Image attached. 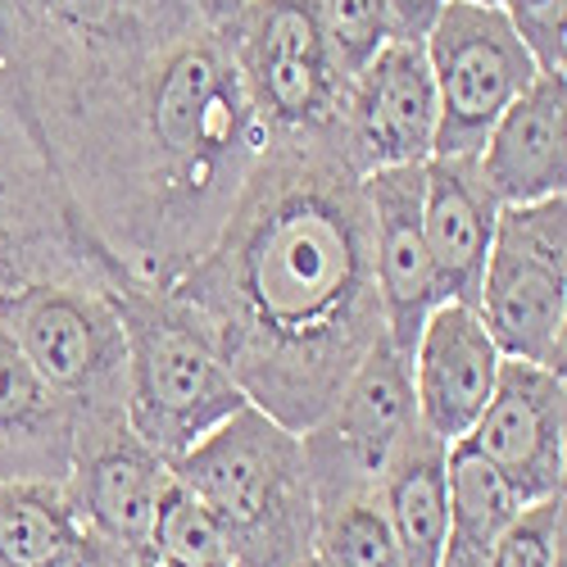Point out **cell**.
Here are the masks:
<instances>
[{
	"mask_svg": "<svg viewBox=\"0 0 567 567\" xmlns=\"http://www.w3.org/2000/svg\"><path fill=\"white\" fill-rule=\"evenodd\" d=\"M168 291L255 409L305 432L386 337L363 173L341 127L268 136L218 236Z\"/></svg>",
	"mask_w": 567,
	"mask_h": 567,
	"instance_id": "1",
	"label": "cell"
},
{
	"mask_svg": "<svg viewBox=\"0 0 567 567\" xmlns=\"http://www.w3.org/2000/svg\"><path fill=\"white\" fill-rule=\"evenodd\" d=\"M173 477L192 491L227 540L231 567H300L313 558L318 495L300 432L246 404L173 458Z\"/></svg>",
	"mask_w": 567,
	"mask_h": 567,
	"instance_id": "2",
	"label": "cell"
},
{
	"mask_svg": "<svg viewBox=\"0 0 567 567\" xmlns=\"http://www.w3.org/2000/svg\"><path fill=\"white\" fill-rule=\"evenodd\" d=\"M114 300L127 341V427L173 463L250 400L168 287L123 281Z\"/></svg>",
	"mask_w": 567,
	"mask_h": 567,
	"instance_id": "3",
	"label": "cell"
},
{
	"mask_svg": "<svg viewBox=\"0 0 567 567\" xmlns=\"http://www.w3.org/2000/svg\"><path fill=\"white\" fill-rule=\"evenodd\" d=\"M114 281L45 277L0 300V322L78 413V445L127 427V341Z\"/></svg>",
	"mask_w": 567,
	"mask_h": 567,
	"instance_id": "4",
	"label": "cell"
},
{
	"mask_svg": "<svg viewBox=\"0 0 567 567\" xmlns=\"http://www.w3.org/2000/svg\"><path fill=\"white\" fill-rule=\"evenodd\" d=\"M477 318L504 359L567 363V196L504 205L482 272Z\"/></svg>",
	"mask_w": 567,
	"mask_h": 567,
	"instance_id": "5",
	"label": "cell"
},
{
	"mask_svg": "<svg viewBox=\"0 0 567 567\" xmlns=\"http://www.w3.org/2000/svg\"><path fill=\"white\" fill-rule=\"evenodd\" d=\"M422 51L436 82L432 155H477L495 118L540 73L504 6H482V0H445L441 19L422 37Z\"/></svg>",
	"mask_w": 567,
	"mask_h": 567,
	"instance_id": "6",
	"label": "cell"
},
{
	"mask_svg": "<svg viewBox=\"0 0 567 567\" xmlns=\"http://www.w3.org/2000/svg\"><path fill=\"white\" fill-rule=\"evenodd\" d=\"M413 427H417V409H413L409 359L382 337L350 372V382L337 391V400L322 409V417L300 432L318 504L377 491V482L386 477L395 450Z\"/></svg>",
	"mask_w": 567,
	"mask_h": 567,
	"instance_id": "7",
	"label": "cell"
},
{
	"mask_svg": "<svg viewBox=\"0 0 567 567\" xmlns=\"http://www.w3.org/2000/svg\"><path fill=\"white\" fill-rule=\"evenodd\" d=\"M236 51L268 136L341 127L346 78L327 55L313 0H246Z\"/></svg>",
	"mask_w": 567,
	"mask_h": 567,
	"instance_id": "8",
	"label": "cell"
},
{
	"mask_svg": "<svg viewBox=\"0 0 567 567\" xmlns=\"http://www.w3.org/2000/svg\"><path fill=\"white\" fill-rule=\"evenodd\" d=\"M454 445L482 454L508 491L536 504L567 486V382L558 368L504 359L495 391L472 422V432Z\"/></svg>",
	"mask_w": 567,
	"mask_h": 567,
	"instance_id": "9",
	"label": "cell"
},
{
	"mask_svg": "<svg viewBox=\"0 0 567 567\" xmlns=\"http://www.w3.org/2000/svg\"><path fill=\"white\" fill-rule=\"evenodd\" d=\"M341 136L359 173L422 164L436 151V82L417 37H391L346 86Z\"/></svg>",
	"mask_w": 567,
	"mask_h": 567,
	"instance_id": "10",
	"label": "cell"
},
{
	"mask_svg": "<svg viewBox=\"0 0 567 567\" xmlns=\"http://www.w3.org/2000/svg\"><path fill=\"white\" fill-rule=\"evenodd\" d=\"M422 164L363 173L368 250H372L377 300H382V327H386V341L404 359L413 354L422 322L445 305L427 236H422Z\"/></svg>",
	"mask_w": 567,
	"mask_h": 567,
	"instance_id": "11",
	"label": "cell"
},
{
	"mask_svg": "<svg viewBox=\"0 0 567 567\" xmlns=\"http://www.w3.org/2000/svg\"><path fill=\"white\" fill-rule=\"evenodd\" d=\"M499 363H504V354L495 350L477 309L441 305L422 322L413 354H409L417 422L445 445L463 441L495 391Z\"/></svg>",
	"mask_w": 567,
	"mask_h": 567,
	"instance_id": "12",
	"label": "cell"
},
{
	"mask_svg": "<svg viewBox=\"0 0 567 567\" xmlns=\"http://www.w3.org/2000/svg\"><path fill=\"white\" fill-rule=\"evenodd\" d=\"M168 482L173 463L159 450H151L132 427H118L110 436L78 445L73 467L60 486L82 527L118 540L132 554H146L151 523Z\"/></svg>",
	"mask_w": 567,
	"mask_h": 567,
	"instance_id": "13",
	"label": "cell"
},
{
	"mask_svg": "<svg viewBox=\"0 0 567 567\" xmlns=\"http://www.w3.org/2000/svg\"><path fill=\"white\" fill-rule=\"evenodd\" d=\"M499 209L477 155H432L422 164V236L445 305L477 309Z\"/></svg>",
	"mask_w": 567,
	"mask_h": 567,
	"instance_id": "14",
	"label": "cell"
},
{
	"mask_svg": "<svg viewBox=\"0 0 567 567\" xmlns=\"http://www.w3.org/2000/svg\"><path fill=\"white\" fill-rule=\"evenodd\" d=\"M477 168L499 205H536L567 192V78L536 73L495 127L486 132Z\"/></svg>",
	"mask_w": 567,
	"mask_h": 567,
	"instance_id": "15",
	"label": "cell"
},
{
	"mask_svg": "<svg viewBox=\"0 0 567 567\" xmlns=\"http://www.w3.org/2000/svg\"><path fill=\"white\" fill-rule=\"evenodd\" d=\"M78 454L73 404L0 322V482H64Z\"/></svg>",
	"mask_w": 567,
	"mask_h": 567,
	"instance_id": "16",
	"label": "cell"
},
{
	"mask_svg": "<svg viewBox=\"0 0 567 567\" xmlns=\"http://www.w3.org/2000/svg\"><path fill=\"white\" fill-rule=\"evenodd\" d=\"M377 499L395 532L400 563L436 567L450 527V445L417 422L395 450L386 477L377 482Z\"/></svg>",
	"mask_w": 567,
	"mask_h": 567,
	"instance_id": "17",
	"label": "cell"
},
{
	"mask_svg": "<svg viewBox=\"0 0 567 567\" xmlns=\"http://www.w3.org/2000/svg\"><path fill=\"white\" fill-rule=\"evenodd\" d=\"M523 508L499 472L472 454L467 445H450V527L436 567H491L495 540Z\"/></svg>",
	"mask_w": 567,
	"mask_h": 567,
	"instance_id": "18",
	"label": "cell"
},
{
	"mask_svg": "<svg viewBox=\"0 0 567 567\" xmlns=\"http://www.w3.org/2000/svg\"><path fill=\"white\" fill-rule=\"evenodd\" d=\"M73 532L60 482H0V567H51Z\"/></svg>",
	"mask_w": 567,
	"mask_h": 567,
	"instance_id": "19",
	"label": "cell"
},
{
	"mask_svg": "<svg viewBox=\"0 0 567 567\" xmlns=\"http://www.w3.org/2000/svg\"><path fill=\"white\" fill-rule=\"evenodd\" d=\"M313 558L322 567H404L377 491H359V495L318 504Z\"/></svg>",
	"mask_w": 567,
	"mask_h": 567,
	"instance_id": "20",
	"label": "cell"
},
{
	"mask_svg": "<svg viewBox=\"0 0 567 567\" xmlns=\"http://www.w3.org/2000/svg\"><path fill=\"white\" fill-rule=\"evenodd\" d=\"M146 558H155L164 567H231V554H227V540L214 523V513L177 477L159 495Z\"/></svg>",
	"mask_w": 567,
	"mask_h": 567,
	"instance_id": "21",
	"label": "cell"
},
{
	"mask_svg": "<svg viewBox=\"0 0 567 567\" xmlns=\"http://www.w3.org/2000/svg\"><path fill=\"white\" fill-rule=\"evenodd\" d=\"M313 6H318V28L327 41V55H332L337 73L350 86V78L359 69H368L377 60V51L395 37L386 0H313Z\"/></svg>",
	"mask_w": 567,
	"mask_h": 567,
	"instance_id": "22",
	"label": "cell"
},
{
	"mask_svg": "<svg viewBox=\"0 0 567 567\" xmlns=\"http://www.w3.org/2000/svg\"><path fill=\"white\" fill-rule=\"evenodd\" d=\"M563 491L545 495L536 504H523L513 513V523L495 540L491 567H567L563 554V527H567V508Z\"/></svg>",
	"mask_w": 567,
	"mask_h": 567,
	"instance_id": "23",
	"label": "cell"
},
{
	"mask_svg": "<svg viewBox=\"0 0 567 567\" xmlns=\"http://www.w3.org/2000/svg\"><path fill=\"white\" fill-rule=\"evenodd\" d=\"M513 32L536 55L540 73L563 69L567 60V0H499Z\"/></svg>",
	"mask_w": 567,
	"mask_h": 567,
	"instance_id": "24",
	"label": "cell"
},
{
	"mask_svg": "<svg viewBox=\"0 0 567 567\" xmlns=\"http://www.w3.org/2000/svg\"><path fill=\"white\" fill-rule=\"evenodd\" d=\"M51 567H141V554H132L118 540H110V536H101V532H91V527L78 523L73 540L55 554Z\"/></svg>",
	"mask_w": 567,
	"mask_h": 567,
	"instance_id": "25",
	"label": "cell"
},
{
	"mask_svg": "<svg viewBox=\"0 0 567 567\" xmlns=\"http://www.w3.org/2000/svg\"><path fill=\"white\" fill-rule=\"evenodd\" d=\"M386 10H391V32L395 37H427L432 23L441 19L445 10V0H386Z\"/></svg>",
	"mask_w": 567,
	"mask_h": 567,
	"instance_id": "26",
	"label": "cell"
},
{
	"mask_svg": "<svg viewBox=\"0 0 567 567\" xmlns=\"http://www.w3.org/2000/svg\"><path fill=\"white\" fill-rule=\"evenodd\" d=\"M141 567H164V563H155V558H146V554H141Z\"/></svg>",
	"mask_w": 567,
	"mask_h": 567,
	"instance_id": "27",
	"label": "cell"
},
{
	"mask_svg": "<svg viewBox=\"0 0 567 567\" xmlns=\"http://www.w3.org/2000/svg\"><path fill=\"white\" fill-rule=\"evenodd\" d=\"M300 567H322V563H318V558H305V563H300Z\"/></svg>",
	"mask_w": 567,
	"mask_h": 567,
	"instance_id": "28",
	"label": "cell"
},
{
	"mask_svg": "<svg viewBox=\"0 0 567 567\" xmlns=\"http://www.w3.org/2000/svg\"><path fill=\"white\" fill-rule=\"evenodd\" d=\"M482 6H499V0H482Z\"/></svg>",
	"mask_w": 567,
	"mask_h": 567,
	"instance_id": "29",
	"label": "cell"
}]
</instances>
